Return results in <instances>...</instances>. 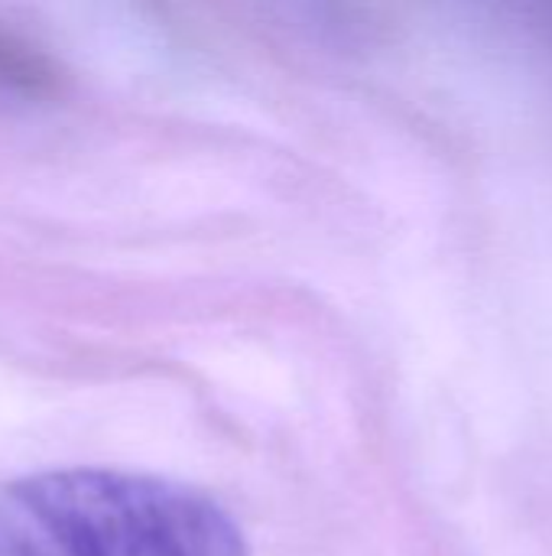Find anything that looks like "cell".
I'll return each mask as SVG.
<instances>
[{"label": "cell", "instance_id": "6da1fadb", "mask_svg": "<svg viewBox=\"0 0 552 556\" xmlns=\"http://www.w3.org/2000/svg\"><path fill=\"white\" fill-rule=\"evenodd\" d=\"M0 556H251L208 495L133 472L55 469L0 482Z\"/></svg>", "mask_w": 552, "mask_h": 556}, {"label": "cell", "instance_id": "7a4b0ae2", "mask_svg": "<svg viewBox=\"0 0 552 556\" xmlns=\"http://www.w3.org/2000/svg\"><path fill=\"white\" fill-rule=\"evenodd\" d=\"M0 81L10 88H23V91H42L52 85V72L36 52L13 42L7 33H0Z\"/></svg>", "mask_w": 552, "mask_h": 556}]
</instances>
